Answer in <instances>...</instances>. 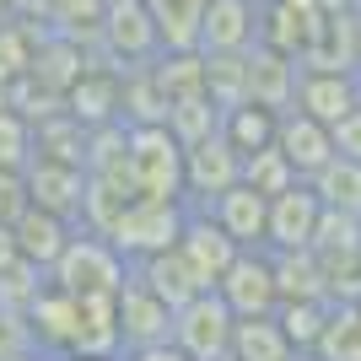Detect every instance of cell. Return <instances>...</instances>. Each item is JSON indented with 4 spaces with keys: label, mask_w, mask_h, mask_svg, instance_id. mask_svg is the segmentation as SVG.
I'll return each instance as SVG.
<instances>
[{
    "label": "cell",
    "mask_w": 361,
    "mask_h": 361,
    "mask_svg": "<svg viewBox=\"0 0 361 361\" xmlns=\"http://www.w3.org/2000/svg\"><path fill=\"white\" fill-rule=\"evenodd\" d=\"M97 49L114 71H135V65H151L162 54V32L151 22L146 0H108L103 22H97Z\"/></svg>",
    "instance_id": "3957f363"
},
{
    "label": "cell",
    "mask_w": 361,
    "mask_h": 361,
    "mask_svg": "<svg viewBox=\"0 0 361 361\" xmlns=\"http://www.w3.org/2000/svg\"><path fill=\"white\" fill-rule=\"evenodd\" d=\"M297 114H307L313 124L334 130L350 108H361V75H329V71H302L297 75V97H291Z\"/></svg>",
    "instance_id": "7c38bea8"
},
{
    "label": "cell",
    "mask_w": 361,
    "mask_h": 361,
    "mask_svg": "<svg viewBox=\"0 0 361 361\" xmlns=\"http://www.w3.org/2000/svg\"><path fill=\"white\" fill-rule=\"evenodd\" d=\"M27 329H32V345L44 350L49 361H65L71 340H75V297L60 286H44L27 307Z\"/></svg>",
    "instance_id": "ac0fdd59"
},
{
    "label": "cell",
    "mask_w": 361,
    "mask_h": 361,
    "mask_svg": "<svg viewBox=\"0 0 361 361\" xmlns=\"http://www.w3.org/2000/svg\"><path fill=\"white\" fill-rule=\"evenodd\" d=\"M22 211H27V183H22V173L0 167V226H11Z\"/></svg>",
    "instance_id": "74e56055"
},
{
    "label": "cell",
    "mask_w": 361,
    "mask_h": 361,
    "mask_svg": "<svg viewBox=\"0 0 361 361\" xmlns=\"http://www.w3.org/2000/svg\"><path fill=\"white\" fill-rule=\"evenodd\" d=\"M356 248H361V221L350 211H324L318 216V232H313V254L318 259L356 254Z\"/></svg>",
    "instance_id": "d590c367"
},
{
    "label": "cell",
    "mask_w": 361,
    "mask_h": 361,
    "mask_svg": "<svg viewBox=\"0 0 361 361\" xmlns=\"http://www.w3.org/2000/svg\"><path fill=\"white\" fill-rule=\"evenodd\" d=\"M275 124H281V114L243 103V108H226L221 114V140L238 151V157H254V151L275 146Z\"/></svg>",
    "instance_id": "83f0119b"
},
{
    "label": "cell",
    "mask_w": 361,
    "mask_h": 361,
    "mask_svg": "<svg viewBox=\"0 0 361 361\" xmlns=\"http://www.w3.org/2000/svg\"><path fill=\"white\" fill-rule=\"evenodd\" d=\"M173 248H178V254L189 259V270H195L200 281H205V286H216V281L226 275V264H232V259L243 254V248H238L232 238H226V232H221V226H216L205 211H189V216H183L178 243H173Z\"/></svg>",
    "instance_id": "9a60e30c"
},
{
    "label": "cell",
    "mask_w": 361,
    "mask_h": 361,
    "mask_svg": "<svg viewBox=\"0 0 361 361\" xmlns=\"http://www.w3.org/2000/svg\"><path fill=\"white\" fill-rule=\"evenodd\" d=\"M318 22H324V6H318V0H264V6H259V44L302 60V49L313 44Z\"/></svg>",
    "instance_id": "4fadbf2b"
},
{
    "label": "cell",
    "mask_w": 361,
    "mask_h": 361,
    "mask_svg": "<svg viewBox=\"0 0 361 361\" xmlns=\"http://www.w3.org/2000/svg\"><path fill=\"white\" fill-rule=\"evenodd\" d=\"M259 44V6L254 0H211L200 16V54H248Z\"/></svg>",
    "instance_id": "8fae6325"
},
{
    "label": "cell",
    "mask_w": 361,
    "mask_h": 361,
    "mask_svg": "<svg viewBox=\"0 0 361 361\" xmlns=\"http://www.w3.org/2000/svg\"><path fill=\"white\" fill-rule=\"evenodd\" d=\"M167 135L178 140V146H195V140L216 135L221 130V114L211 108V97H183V103H167Z\"/></svg>",
    "instance_id": "836d02e7"
},
{
    "label": "cell",
    "mask_w": 361,
    "mask_h": 361,
    "mask_svg": "<svg viewBox=\"0 0 361 361\" xmlns=\"http://www.w3.org/2000/svg\"><path fill=\"white\" fill-rule=\"evenodd\" d=\"M243 71H248V103H254V108H270V114H286V108H291V97H297V75H302V65L291 60V54L254 44L248 54H243Z\"/></svg>",
    "instance_id": "2e32d148"
},
{
    "label": "cell",
    "mask_w": 361,
    "mask_h": 361,
    "mask_svg": "<svg viewBox=\"0 0 361 361\" xmlns=\"http://www.w3.org/2000/svg\"><path fill=\"white\" fill-rule=\"evenodd\" d=\"M324 313H329V302H275V324H281V334H286V345L297 350L302 361H307V350H313L318 329H324Z\"/></svg>",
    "instance_id": "d6a6232c"
},
{
    "label": "cell",
    "mask_w": 361,
    "mask_h": 361,
    "mask_svg": "<svg viewBox=\"0 0 361 361\" xmlns=\"http://www.w3.org/2000/svg\"><path fill=\"white\" fill-rule=\"evenodd\" d=\"M356 221H361V205H356Z\"/></svg>",
    "instance_id": "f6af8a7d"
},
{
    "label": "cell",
    "mask_w": 361,
    "mask_h": 361,
    "mask_svg": "<svg viewBox=\"0 0 361 361\" xmlns=\"http://www.w3.org/2000/svg\"><path fill=\"white\" fill-rule=\"evenodd\" d=\"M167 119V92L157 87L151 65H135V71L119 75V124L140 130V124H162Z\"/></svg>",
    "instance_id": "d4e9b609"
},
{
    "label": "cell",
    "mask_w": 361,
    "mask_h": 361,
    "mask_svg": "<svg viewBox=\"0 0 361 361\" xmlns=\"http://www.w3.org/2000/svg\"><path fill=\"white\" fill-rule=\"evenodd\" d=\"M65 361H71V356H65Z\"/></svg>",
    "instance_id": "681fc988"
},
{
    "label": "cell",
    "mask_w": 361,
    "mask_h": 361,
    "mask_svg": "<svg viewBox=\"0 0 361 361\" xmlns=\"http://www.w3.org/2000/svg\"><path fill=\"white\" fill-rule=\"evenodd\" d=\"M114 324H119V356L124 350H146V345H167L173 334V307L157 302L135 275L119 286V302H114Z\"/></svg>",
    "instance_id": "9c48e42d"
},
{
    "label": "cell",
    "mask_w": 361,
    "mask_h": 361,
    "mask_svg": "<svg viewBox=\"0 0 361 361\" xmlns=\"http://www.w3.org/2000/svg\"><path fill=\"white\" fill-rule=\"evenodd\" d=\"M275 151L286 157V167L297 173V183H307L318 167L334 157V140H329V130H324V124H313L307 114L286 108V114H281V124H275Z\"/></svg>",
    "instance_id": "e0dca14e"
},
{
    "label": "cell",
    "mask_w": 361,
    "mask_h": 361,
    "mask_svg": "<svg viewBox=\"0 0 361 361\" xmlns=\"http://www.w3.org/2000/svg\"><path fill=\"white\" fill-rule=\"evenodd\" d=\"M356 54H361V0H356Z\"/></svg>",
    "instance_id": "7bdbcfd3"
},
{
    "label": "cell",
    "mask_w": 361,
    "mask_h": 361,
    "mask_svg": "<svg viewBox=\"0 0 361 361\" xmlns=\"http://www.w3.org/2000/svg\"><path fill=\"white\" fill-rule=\"evenodd\" d=\"M334 140V157H345V162H361V108H350L345 119L329 130Z\"/></svg>",
    "instance_id": "f35d334b"
},
{
    "label": "cell",
    "mask_w": 361,
    "mask_h": 361,
    "mask_svg": "<svg viewBox=\"0 0 361 361\" xmlns=\"http://www.w3.org/2000/svg\"><path fill=\"white\" fill-rule=\"evenodd\" d=\"M243 183H248L254 195L275 200V195H286L291 183H297V173L286 167V157L275 146H264V151H254V157H243Z\"/></svg>",
    "instance_id": "e575fe53"
},
{
    "label": "cell",
    "mask_w": 361,
    "mask_h": 361,
    "mask_svg": "<svg viewBox=\"0 0 361 361\" xmlns=\"http://www.w3.org/2000/svg\"><path fill=\"white\" fill-rule=\"evenodd\" d=\"M108 0H49V32H60L81 49H97V22Z\"/></svg>",
    "instance_id": "1f68e13d"
},
{
    "label": "cell",
    "mask_w": 361,
    "mask_h": 361,
    "mask_svg": "<svg viewBox=\"0 0 361 361\" xmlns=\"http://www.w3.org/2000/svg\"><path fill=\"white\" fill-rule=\"evenodd\" d=\"M232 183H243V157L221 140V130L195 140V146H183V205L189 211H205Z\"/></svg>",
    "instance_id": "5b68a950"
},
{
    "label": "cell",
    "mask_w": 361,
    "mask_h": 361,
    "mask_svg": "<svg viewBox=\"0 0 361 361\" xmlns=\"http://www.w3.org/2000/svg\"><path fill=\"white\" fill-rule=\"evenodd\" d=\"M130 281V264L119 259V248L108 238H92L75 226V238L65 243V254L49 270V286L71 291V297H119V286Z\"/></svg>",
    "instance_id": "6da1fadb"
},
{
    "label": "cell",
    "mask_w": 361,
    "mask_h": 361,
    "mask_svg": "<svg viewBox=\"0 0 361 361\" xmlns=\"http://www.w3.org/2000/svg\"><path fill=\"white\" fill-rule=\"evenodd\" d=\"M119 361H189V356H183V350L173 345V340H167V345H146V350H124Z\"/></svg>",
    "instance_id": "ab89813d"
},
{
    "label": "cell",
    "mask_w": 361,
    "mask_h": 361,
    "mask_svg": "<svg viewBox=\"0 0 361 361\" xmlns=\"http://www.w3.org/2000/svg\"><path fill=\"white\" fill-rule=\"evenodd\" d=\"M11 361H49L44 350H22V356H11Z\"/></svg>",
    "instance_id": "b9f144b4"
},
{
    "label": "cell",
    "mask_w": 361,
    "mask_h": 361,
    "mask_svg": "<svg viewBox=\"0 0 361 361\" xmlns=\"http://www.w3.org/2000/svg\"><path fill=\"white\" fill-rule=\"evenodd\" d=\"M254 6H264V0H254Z\"/></svg>",
    "instance_id": "7dc6e473"
},
{
    "label": "cell",
    "mask_w": 361,
    "mask_h": 361,
    "mask_svg": "<svg viewBox=\"0 0 361 361\" xmlns=\"http://www.w3.org/2000/svg\"><path fill=\"white\" fill-rule=\"evenodd\" d=\"M130 275H135V281H140L157 302H167L173 313H178L183 302H195L200 291H211L195 270H189V259H183L178 248H162V254H151V259H140V264H130Z\"/></svg>",
    "instance_id": "ffe728a7"
},
{
    "label": "cell",
    "mask_w": 361,
    "mask_h": 361,
    "mask_svg": "<svg viewBox=\"0 0 361 361\" xmlns=\"http://www.w3.org/2000/svg\"><path fill=\"white\" fill-rule=\"evenodd\" d=\"M157 87L167 92V103H183V97H205V60L200 49H162L151 60Z\"/></svg>",
    "instance_id": "4316f807"
},
{
    "label": "cell",
    "mask_w": 361,
    "mask_h": 361,
    "mask_svg": "<svg viewBox=\"0 0 361 361\" xmlns=\"http://www.w3.org/2000/svg\"><path fill=\"white\" fill-rule=\"evenodd\" d=\"M16 264V238H11V226H0V270H11Z\"/></svg>",
    "instance_id": "60d3db41"
},
{
    "label": "cell",
    "mask_w": 361,
    "mask_h": 361,
    "mask_svg": "<svg viewBox=\"0 0 361 361\" xmlns=\"http://www.w3.org/2000/svg\"><path fill=\"white\" fill-rule=\"evenodd\" d=\"M232 324H238V318L226 313V302L216 297V291H200L195 302H183L178 313H173V334H167V340L189 361H216L232 345Z\"/></svg>",
    "instance_id": "8992f818"
},
{
    "label": "cell",
    "mask_w": 361,
    "mask_h": 361,
    "mask_svg": "<svg viewBox=\"0 0 361 361\" xmlns=\"http://www.w3.org/2000/svg\"><path fill=\"white\" fill-rule=\"evenodd\" d=\"M6 22H11V6H6V0H0V27H6Z\"/></svg>",
    "instance_id": "ee69618b"
},
{
    "label": "cell",
    "mask_w": 361,
    "mask_h": 361,
    "mask_svg": "<svg viewBox=\"0 0 361 361\" xmlns=\"http://www.w3.org/2000/svg\"><path fill=\"white\" fill-rule=\"evenodd\" d=\"M216 361H232V356H216Z\"/></svg>",
    "instance_id": "bcb514c9"
},
{
    "label": "cell",
    "mask_w": 361,
    "mask_h": 361,
    "mask_svg": "<svg viewBox=\"0 0 361 361\" xmlns=\"http://www.w3.org/2000/svg\"><path fill=\"white\" fill-rule=\"evenodd\" d=\"M356 307H361V302H356Z\"/></svg>",
    "instance_id": "c3c4849f"
},
{
    "label": "cell",
    "mask_w": 361,
    "mask_h": 361,
    "mask_svg": "<svg viewBox=\"0 0 361 361\" xmlns=\"http://www.w3.org/2000/svg\"><path fill=\"white\" fill-rule=\"evenodd\" d=\"M205 60V97H211L216 114L248 103V71H243V54H200Z\"/></svg>",
    "instance_id": "4dcf8cb0"
},
{
    "label": "cell",
    "mask_w": 361,
    "mask_h": 361,
    "mask_svg": "<svg viewBox=\"0 0 361 361\" xmlns=\"http://www.w3.org/2000/svg\"><path fill=\"white\" fill-rule=\"evenodd\" d=\"M318 195L307 183H291L286 195L270 200V216H264V254H302L313 248V232H318Z\"/></svg>",
    "instance_id": "ba28073f"
},
{
    "label": "cell",
    "mask_w": 361,
    "mask_h": 361,
    "mask_svg": "<svg viewBox=\"0 0 361 361\" xmlns=\"http://www.w3.org/2000/svg\"><path fill=\"white\" fill-rule=\"evenodd\" d=\"M270 264H275V297L281 302H329V281H324V264H318L313 248L270 254Z\"/></svg>",
    "instance_id": "603a6c76"
},
{
    "label": "cell",
    "mask_w": 361,
    "mask_h": 361,
    "mask_svg": "<svg viewBox=\"0 0 361 361\" xmlns=\"http://www.w3.org/2000/svg\"><path fill=\"white\" fill-rule=\"evenodd\" d=\"M205 216H211L238 248H264V216H270V200L254 195L248 183H232L226 195H216L211 205H205Z\"/></svg>",
    "instance_id": "d6986e66"
},
{
    "label": "cell",
    "mask_w": 361,
    "mask_h": 361,
    "mask_svg": "<svg viewBox=\"0 0 361 361\" xmlns=\"http://www.w3.org/2000/svg\"><path fill=\"white\" fill-rule=\"evenodd\" d=\"M22 350H38V345H32V329H27V313L0 307V361L22 356Z\"/></svg>",
    "instance_id": "8d00e7d4"
},
{
    "label": "cell",
    "mask_w": 361,
    "mask_h": 361,
    "mask_svg": "<svg viewBox=\"0 0 361 361\" xmlns=\"http://www.w3.org/2000/svg\"><path fill=\"white\" fill-rule=\"evenodd\" d=\"M22 183H27V205L32 211H49L60 221H81V195H87V167H65V162H38L32 157L22 167Z\"/></svg>",
    "instance_id": "30bf717a"
},
{
    "label": "cell",
    "mask_w": 361,
    "mask_h": 361,
    "mask_svg": "<svg viewBox=\"0 0 361 361\" xmlns=\"http://www.w3.org/2000/svg\"><path fill=\"white\" fill-rule=\"evenodd\" d=\"M65 114H71L81 130L119 124V71H114V65H87L81 81L65 92Z\"/></svg>",
    "instance_id": "44dd1931"
},
{
    "label": "cell",
    "mask_w": 361,
    "mask_h": 361,
    "mask_svg": "<svg viewBox=\"0 0 361 361\" xmlns=\"http://www.w3.org/2000/svg\"><path fill=\"white\" fill-rule=\"evenodd\" d=\"M11 238H16V259L22 264H32V270H54V259L65 254V243L75 238V226L71 221H60V216H49V211H22L11 221Z\"/></svg>",
    "instance_id": "7402d4cb"
},
{
    "label": "cell",
    "mask_w": 361,
    "mask_h": 361,
    "mask_svg": "<svg viewBox=\"0 0 361 361\" xmlns=\"http://www.w3.org/2000/svg\"><path fill=\"white\" fill-rule=\"evenodd\" d=\"M302 71H329V75H361V54H356V6L345 11H324L313 44L302 49Z\"/></svg>",
    "instance_id": "5bb4252c"
},
{
    "label": "cell",
    "mask_w": 361,
    "mask_h": 361,
    "mask_svg": "<svg viewBox=\"0 0 361 361\" xmlns=\"http://www.w3.org/2000/svg\"><path fill=\"white\" fill-rule=\"evenodd\" d=\"M307 361H361V307L356 302H329Z\"/></svg>",
    "instance_id": "cb8c5ba5"
},
{
    "label": "cell",
    "mask_w": 361,
    "mask_h": 361,
    "mask_svg": "<svg viewBox=\"0 0 361 361\" xmlns=\"http://www.w3.org/2000/svg\"><path fill=\"white\" fill-rule=\"evenodd\" d=\"M232 361H302L297 350L286 345V334L275 318H238L232 324V345H226Z\"/></svg>",
    "instance_id": "484cf974"
},
{
    "label": "cell",
    "mask_w": 361,
    "mask_h": 361,
    "mask_svg": "<svg viewBox=\"0 0 361 361\" xmlns=\"http://www.w3.org/2000/svg\"><path fill=\"white\" fill-rule=\"evenodd\" d=\"M205 6H211V0H146L151 22L162 32V49H195Z\"/></svg>",
    "instance_id": "f546056e"
},
{
    "label": "cell",
    "mask_w": 361,
    "mask_h": 361,
    "mask_svg": "<svg viewBox=\"0 0 361 361\" xmlns=\"http://www.w3.org/2000/svg\"><path fill=\"white\" fill-rule=\"evenodd\" d=\"M307 189L318 195V205H324V211H350V216H356V205H361V162L329 157V162L307 178Z\"/></svg>",
    "instance_id": "f1b7e54d"
},
{
    "label": "cell",
    "mask_w": 361,
    "mask_h": 361,
    "mask_svg": "<svg viewBox=\"0 0 361 361\" xmlns=\"http://www.w3.org/2000/svg\"><path fill=\"white\" fill-rule=\"evenodd\" d=\"M211 291L226 302V313H232V318H270L275 302H281V297H275V264H270L264 248H243Z\"/></svg>",
    "instance_id": "52a82bcc"
},
{
    "label": "cell",
    "mask_w": 361,
    "mask_h": 361,
    "mask_svg": "<svg viewBox=\"0 0 361 361\" xmlns=\"http://www.w3.org/2000/svg\"><path fill=\"white\" fill-rule=\"evenodd\" d=\"M183 216H189L183 200H135V205H124V216L114 221L108 243L119 248L124 264H140V259H151V254H162V248L178 243Z\"/></svg>",
    "instance_id": "277c9868"
},
{
    "label": "cell",
    "mask_w": 361,
    "mask_h": 361,
    "mask_svg": "<svg viewBox=\"0 0 361 361\" xmlns=\"http://www.w3.org/2000/svg\"><path fill=\"white\" fill-rule=\"evenodd\" d=\"M124 162L140 200H183V146L167 135V124H140L124 140Z\"/></svg>",
    "instance_id": "7a4b0ae2"
}]
</instances>
